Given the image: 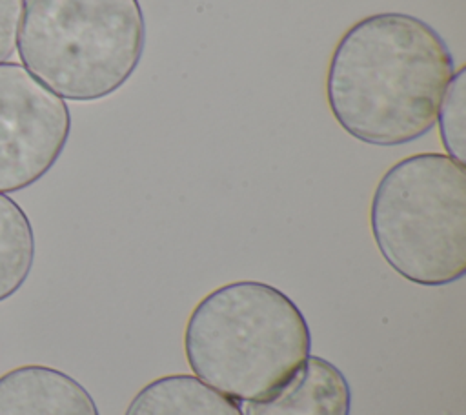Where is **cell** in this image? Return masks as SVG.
Returning <instances> with one entry per match:
<instances>
[{
  "label": "cell",
  "mask_w": 466,
  "mask_h": 415,
  "mask_svg": "<svg viewBox=\"0 0 466 415\" xmlns=\"http://www.w3.org/2000/svg\"><path fill=\"white\" fill-rule=\"evenodd\" d=\"M455 62L444 38L408 13H375L350 25L333 47L326 100L353 138L402 146L426 135Z\"/></svg>",
  "instance_id": "cell-1"
},
{
  "label": "cell",
  "mask_w": 466,
  "mask_h": 415,
  "mask_svg": "<svg viewBox=\"0 0 466 415\" xmlns=\"http://www.w3.org/2000/svg\"><path fill=\"white\" fill-rule=\"evenodd\" d=\"M124 415H244L238 400L195 375H166L147 382Z\"/></svg>",
  "instance_id": "cell-8"
},
{
  "label": "cell",
  "mask_w": 466,
  "mask_h": 415,
  "mask_svg": "<svg viewBox=\"0 0 466 415\" xmlns=\"http://www.w3.org/2000/svg\"><path fill=\"white\" fill-rule=\"evenodd\" d=\"M22 66L60 98L95 102L118 91L146 47L138 0H27Z\"/></svg>",
  "instance_id": "cell-3"
},
{
  "label": "cell",
  "mask_w": 466,
  "mask_h": 415,
  "mask_svg": "<svg viewBox=\"0 0 466 415\" xmlns=\"http://www.w3.org/2000/svg\"><path fill=\"white\" fill-rule=\"evenodd\" d=\"M0 415H100L91 393L71 375L24 364L0 377Z\"/></svg>",
  "instance_id": "cell-6"
},
{
  "label": "cell",
  "mask_w": 466,
  "mask_h": 415,
  "mask_svg": "<svg viewBox=\"0 0 466 415\" xmlns=\"http://www.w3.org/2000/svg\"><path fill=\"white\" fill-rule=\"evenodd\" d=\"M25 0H0V62L7 60L18 44Z\"/></svg>",
  "instance_id": "cell-11"
},
{
  "label": "cell",
  "mask_w": 466,
  "mask_h": 415,
  "mask_svg": "<svg viewBox=\"0 0 466 415\" xmlns=\"http://www.w3.org/2000/svg\"><path fill=\"white\" fill-rule=\"evenodd\" d=\"M36 255L31 220L18 202L0 193V302L27 280Z\"/></svg>",
  "instance_id": "cell-9"
},
{
  "label": "cell",
  "mask_w": 466,
  "mask_h": 415,
  "mask_svg": "<svg viewBox=\"0 0 466 415\" xmlns=\"http://www.w3.org/2000/svg\"><path fill=\"white\" fill-rule=\"evenodd\" d=\"M69 133L66 100L22 64L0 62V193L22 191L47 175Z\"/></svg>",
  "instance_id": "cell-5"
},
{
  "label": "cell",
  "mask_w": 466,
  "mask_h": 415,
  "mask_svg": "<svg viewBox=\"0 0 466 415\" xmlns=\"http://www.w3.org/2000/svg\"><path fill=\"white\" fill-rule=\"evenodd\" d=\"M309 351L302 311L286 293L258 280H235L209 291L184 329V353L195 377L238 402L277 391Z\"/></svg>",
  "instance_id": "cell-2"
},
{
  "label": "cell",
  "mask_w": 466,
  "mask_h": 415,
  "mask_svg": "<svg viewBox=\"0 0 466 415\" xmlns=\"http://www.w3.org/2000/svg\"><path fill=\"white\" fill-rule=\"evenodd\" d=\"M466 66H461L453 71L448 87L442 95L437 122L442 146L446 155L457 160L459 164L466 162V133H464V118H466Z\"/></svg>",
  "instance_id": "cell-10"
},
{
  "label": "cell",
  "mask_w": 466,
  "mask_h": 415,
  "mask_svg": "<svg viewBox=\"0 0 466 415\" xmlns=\"http://www.w3.org/2000/svg\"><path fill=\"white\" fill-rule=\"evenodd\" d=\"M370 228L402 278L446 286L466 273V167L444 153L395 162L375 186Z\"/></svg>",
  "instance_id": "cell-4"
},
{
  "label": "cell",
  "mask_w": 466,
  "mask_h": 415,
  "mask_svg": "<svg viewBox=\"0 0 466 415\" xmlns=\"http://www.w3.org/2000/svg\"><path fill=\"white\" fill-rule=\"evenodd\" d=\"M351 390L329 360L309 355L271 395L246 402L244 415H350Z\"/></svg>",
  "instance_id": "cell-7"
}]
</instances>
